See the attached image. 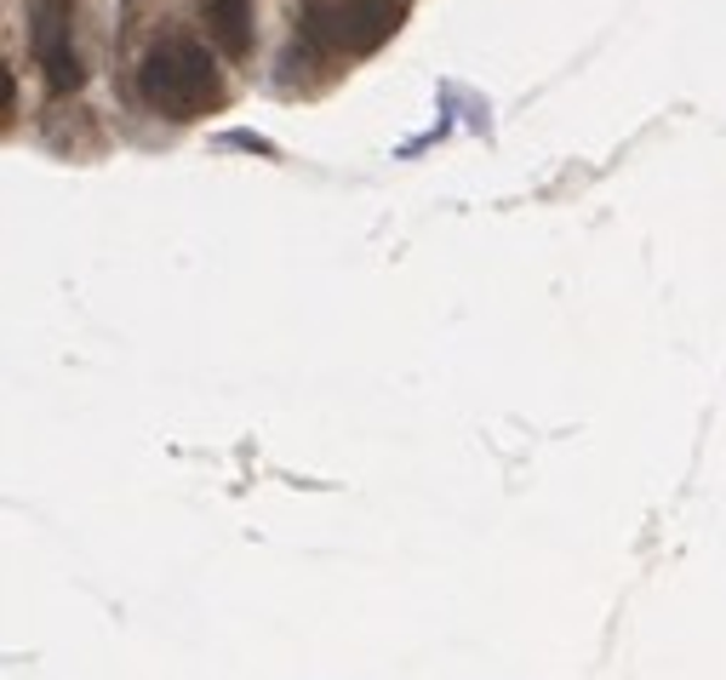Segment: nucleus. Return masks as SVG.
I'll use <instances>...</instances> for the list:
<instances>
[{
    "label": "nucleus",
    "mask_w": 726,
    "mask_h": 680,
    "mask_svg": "<svg viewBox=\"0 0 726 680\" xmlns=\"http://www.w3.org/2000/svg\"><path fill=\"white\" fill-rule=\"evenodd\" d=\"M200 12H207L212 40H218L230 58H246V52H253V0H200Z\"/></svg>",
    "instance_id": "4"
},
{
    "label": "nucleus",
    "mask_w": 726,
    "mask_h": 680,
    "mask_svg": "<svg viewBox=\"0 0 726 680\" xmlns=\"http://www.w3.org/2000/svg\"><path fill=\"white\" fill-rule=\"evenodd\" d=\"M138 92H143V104L166 120H200L207 109H218V97H223L207 46L189 40V35H166L161 46H149V58L138 69Z\"/></svg>",
    "instance_id": "1"
},
{
    "label": "nucleus",
    "mask_w": 726,
    "mask_h": 680,
    "mask_svg": "<svg viewBox=\"0 0 726 680\" xmlns=\"http://www.w3.org/2000/svg\"><path fill=\"white\" fill-rule=\"evenodd\" d=\"M30 23H35L30 35H35V58L46 69V86L74 92L86 74H81V58H74V40H69V0H35Z\"/></svg>",
    "instance_id": "3"
},
{
    "label": "nucleus",
    "mask_w": 726,
    "mask_h": 680,
    "mask_svg": "<svg viewBox=\"0 0 726 680\" xmlns=\"http://www.w3.org/2000/svg\"><path fill=\"white\" fill-rule=\"evenodd\" d=\"M309 23L327 46H338V52H372L378 40L395 35L400 7L395 0H320L309 12Z\"/></svg>",
    "instance_id": "2"
}]
</instances>
